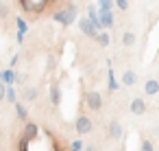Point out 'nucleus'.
Masks as SVG:
<instances>
[{"label":"nucleus","mask_w":159,"mask_h":151,"mask_svg":"<svg viewBox=\"0 0 159 151\" xmlns=\"http://www.w3.org/2000/svg\"><path fill=\"white\" fill-rule=\"evenodd\" d=\"M135 81H137V75H135L133 70H126V72L122 75V83H124V85H133Z\"/></svg>","instance_id":"obj_9"},{"label":"nucleus","mask_w":159,"mask_h":151,"mask_svg":"<svg viewBox=\"0 0 159 151\" xmlns=\"http://www.w3.org/2000/svg\"><path fill=\"white\" fill-rule=\"evenodd\" d=\"M85 151H96V147H87V149H85Z\"/></svg>","instance_id":"obj_20"},{"label":"nucleus","mask_w":159,"mask_h":151,"mask_svg":"<svg viewBox=\"0 0 159 151\" xmlns=\"http://www.w3.org/2000/svg\"><path fill=\"white\" fill-rule=\"evenodd\" d=\"M59 99H61V96H59V88L55 85V88H52V103H55V105H59Z\"/></svg>","instance_id":"obj_15"},{"label":"nucleus","mask_w":159,"mask_h":151,"mask_svg":"<svg viewBox=\"0 0 159 151\" xmlns=\"http://www.w3.org/2000/svg\"><path fill=\"white\" fill-rule=\"evenodd\" d=\"M7 99H9V101H16V94H13L9 88H7Z\"/></svg>","instance_id":"obj_18"},{"label":"nucleus","mask_w":159,"mask_h":151,"mask_svg":"<svg viewBox=\"0 0 159 151\" xmlns=\"http://www.w3.org/2000/svg\"><path fill=\"white\" fill-rule=\"evenodd\" d=\"M76 131L79 134H89L92 131V127H94V123H92V118L89 116H85V114H81L79 118H76Z\"/></svg>","instance_id":"obj_2"},{"label":"nucleus","mask_w":159,"mask_h":151,"mask_svg":"<svg viewBox=\"0 0 159 151\" xmlns=\"http://www.w3.org/2000/svg\"><path fill=\"white\" fill-rule=\"evenodd\" d=\"M109 136H111L113 140H120V136H122V125H120L118 120H111V123H109Z\"/></svg>","instance_id":"obj_5"},{"label":"nucleus","mask_w":159,"mask_h":151,"mask_svg":"<svg viewBox=\"0 0 159 151\" xmlns=\"http://www.w3.org/2000/svg\"><path fill=\"white\" fill-rule=\"evenodd\" d=\"M100 18H102V20H100V22H102V27H111V24H113V18H111V13H109V11H102V13H100Z\"/></svg>","instance_id":"obj_12"},{"label":"nucleus","mask_w":159,"mask_h":151,"mask_svg":"<svg viewBox=\"0 0 159 151\" xmlns=\"http://www.w3.org/2000/svg\"><path fill=\"white\" fill-rule=\"evenodd\" d=\"M135 42H137V35H135L133 31H126V33L122 35V44H124V46H133Z\"/></svg>","instance_id":"obj_8"},{"label":"nucleus","mask_w":159,"mask_h":151,"mask_svg":"<svg viewBox=\"0 0 159 151\" xmlns=\"http://www.w3.org/2000/svg\"><path fill=\"white\" fill-rule=\"evenodd\" d=\"M0 7H2V0H0Z\"/></svg>","instance_id":"obj_21"},{"label":"nucleus","mask_w":159,"mask_h":151,"mask_svg":"<svg viewBox=\"0 0 159 151\" xmlns=\"http://www.w3.org/2000/svg\"><path fill=\"white\" fill-rule=\"evenodd\" d=\"M131 112L137 114V116H142V114L146 112V103H144V99H133V103H131Z\"/></svg>","instance_id":"obj_4"},{"label":"nucleus","mask_w":159,"mask_h":151,"mask_svg":"<svg viewBox=\"0 0 159 151\" xmlns=\"http://www.w3.org/2000/svg\"><path fill=\"white\" fill-rule=\"evenodd\" d=\"M0 151H2V149H0Z\"/></svg>","instance_id":"obj_22"},{"label":"nucleus","mask_w":159,"mask_h":151,"mask_svg":"<svg viewBox=\"0 0 159 151\" xmlns=\"http://www.w3.org/2000/svg\"><path fill=\"white\" fill-rule=\"evenodd\" d=\"M85 103H87L89 110L98 112V110L102 107V96H100L96 90H89V92H85Z\"/></svg>","instance_id":"obj_1"},{"label":"nucleus","mask_w":159,"mask_h":151,"mask_svg":"<svg viewBox=\"0 0 159 151\" xmlns=\"http://www.w3.org/2000/svg\"><path fill=\"white\" fill-rule=\"evenodd\" d=\"M57 20L63 22V24H72V22H74V9L70 7V11H61V13H57Z\"/></svg>","instance_id":"obj_6"},{"label":"nucleus","mask_w":159,"mask_h":151,"mask_svg":"<svg viewBox=\"0 0 159 151\" xmlns=\"http://www.w3.org/2000/svg\"><path fill=\"white\" fill-rule=\"evenodd\" d=\"M81 31H83V33H87L89 37H96V35H98V33H96V29H94V22H89L87 18H83V20H81Z\"/></svg>","instance_id":"obj_3"},{"label":"nucleus","mask_w":159,"mask_h":151,"mask_svg":"<svg viewBox=\"0 0 159 151\" xmlns=\"http://www.w3.org/2000/svg\"><path fill=\"white\" fill-rule=\"evenodd\" d=\"M37 94H39V90H37V88H26V90H24V99H26V101L37 99Z\"/></svg>","instance_id":"obj_11"},{"label":"nucleus","mask_w":159,"mask_h":151,"mask_svg":"<svg viewBox=\"0 0 159 151\" xmlns=\"http://www.w3.org/2000/svg\"><path fill=\"white\" fill-rule=\"evenodd\" d=\"M144 92H146V94H157V92H159V81H157V79H148L146 85H144Z\"/></svg>","instance_id":"obj_7"},{"label":"nucleus","mask_w":159,"mask_h":151,"mask_svg":"<svg viewBox=\"0 0 159 151\" xmlns=\"http://www.w3.org/2000/svg\"><path fill=\"white\" fill-rule=\"evenodd\" d=\"M5 96H7V85H5V83H0V101H2Z\"/></svg>","instance_id":"obj_17"},{"label":"nucleus","mask_w":159,"mask_h":151,"mask_svg":"<svg viewBox=\"0 0 159 151\" xmlns=\"http://www.w3.org/2000/svg\"><path fill=\"white\" fill-rule=\"evenodd\" d=\"M116 7H118L120 11H126V9H129V0H116Z\"/></svg>","instance_id":"obj_14"},{"label":"nucleus","mask_w":159,"mask_h":151,"mask_svg":"<svg viewBox=\"0 0 159 151\" xmlns=\"http://www.w3.org/2000/svg\"><path fill=\"white\" fill-rule=\"evenodd\" d=\"M35 136H37V125H35V123H29V125H26L24 140H35Z\"/></svg>","instance_id":"obj_10"},{"label":"nucleus","mask_w":159,"mask_h":151,"mask_svg":"<svg viewBox=\"0 0 159 151\" xmlns=\"http://www.w3.org/2000/svg\"><path fill=\"white\" fill-rule=\"evenodd\" d=\"M142 151H152V144H150V140H142Z\"/></svg>","instance_id":"obj_16"},{"label":"nucleus","mask_w":159,"mask_h":151,"mask_svg":"<svg viewBox=\"0 0 159 151\" xmlns=\"http://www.w3.org/2000/svg\"><path fill=\"white\" fill-rule=\"evenodd\" d=\"M96 42H98L100 46H107V44H109V33H105V31L98 33V35H96Z\"/></svg>","instance_id":"obj_13"},{"label":"nucleus","mask_w":159,"mask_h":151,"mask_svg":"<svg viewBox=\"0 0 159 151\" xmlns=\"http://www.w3.org/2000/svg\"><path fill=\"white\" fill-rule=\"evenodd\" d=\"M22 5H24V9H33V5L29 2V0H22Z\"/></svg>","instance_id":"obj_19"}]
</instances>
